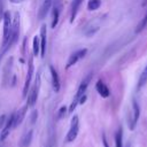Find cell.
<instances>
[{
  "label": "cell",
  "instance_id": "obj_1",
  "mask_svg": "<svg viewBox=\"0 0 147 147\" xmlns=\"http://www.w3.org/2000/svg\"><path fill=\"white\" fill-rule=\"evenodd\" d=\"M18 34H20V14H18V13H15L14 21L11 22V29H10V33H9L8 41H7L6 46L1 47V51H0V55H1V56L17 41Z\"/></svg>",
  "mask_w": 147,
  "mask_h": 147
},
{
  "label": "cell",
  "instance_id": "obj_2",
  "mask_svg": "<svg viewBox=\"0 0 147 147\" xmlns=\"http://www.w3.org/2000/svg\"><path fill=\"white\" fill-rule=\"evenodd\" d=\"M40 84H41V77H40V72H37L36 79H34V85L31 88V91L28 94V99H26V106L28 107H33L37 102L38 95H39V90H40Z\"/></svg>",
  "mask_w": 147,
  "mask_h": 147
},
{
  "label": "cell",
  "instance_id": "obj_3",
  "mask_svg": "<svg viewBox=\"0 0 147 147\" xmlns=\"http://www.w3.org/2000/svg\"><path fill=\"white\" fill-rule=\"evenodd\" d=\"M33 71H34L33 56L30 55L29 56V64H28V72H26V77H25V82H24V86H23V92H22V96L23 98H26L28 96V92H29V88H30V85H31Z\"/></svg>",
  "mask_w": 147,
  "mask_h": 147
},
{
  "label": "cell",
  "instance_id": "obj_4",
  "mask_svg": "<svg viewBox=\"0 0 147 147\" xmlns=\"http://www.w3.org/2000/svg\"><path fill=\"white\" fill-rule=\"evenodd\" d=\"M2 21H3V33H2V46H6L8 38H9V33H10V29H11V16L9 11H5L3 16H2Z\"/></svg>",
  "mask_w": 147,
  "mask_h": 147
},
{
  "label": "cell",
  "instance_id": "obj_5",
  "mask_svg": "<svg viewBox=\"0 0 147 147\" xmlns=\"http://www.w3.org/2000/svg\"><path fill=\"white\" fill-rule=\"evenodd\" d=\"M78 131H79V119H78V116H74L71 118V123H70V129L67 133V137H65V141L67 142H71L74 141L77 136H78Z\"/></svg>",
  "mask_w": 147,
  "mask_h": 147
},
{
  "label": "cell",
  "instance_id": "obj_6",
  "mask_svg": "<svg viewBox=\"0 0 147 147\" xmlns=\"http://www.w3.org/2000/svg\"><path fill=\"white\" fill-rule=\"evenodd\" d=\"M86 53H87V49H86V48H82V49H78L77 52L72 53V54L69 56V59H68V62H67V64H65V70H68V69H70L72 65H75L80 59H83V57L86 55Z\"/></svg>",
  "mask_w": 147,
  "mask_h": 147
},
{
  "label": "cell",
  "instance_id": "obj_7",
  "mask_svg": "<svg viewBox=\"0 0 147 147\" xmlns=\"http://www.w3.org/2000/svg\"><path fill=\"white\" fill-rule=\"evenodd\" d=\"M92 77H93V75H92V74H88V75L82 80V83L79 84V86H78V88H77V92H76L74 99L79 100V98L85 94V92H86V90H87V87H88V85H90V82H91Z\"/></svg>",
  "mask_w": 147,
  "mask_h": 147
},
{
  "label": "cell",
  "instance_id": "obj_8",
  "mask_svg": "<svg viewBox=\"0 0 147 147\" xmlns=\"http://www.w3.org/2000/svg\"><path fill=\"white\" fill-rule=\"evenodd\" d=\"M39 39H40V56L45 57V55H46V47H47V28H46L45 24H42L41 28H40Z\"/></svg>",
  "mask_w": 147,
  "mask_h": 147
},
{
  "label": "cell",
  "instance_id": "obj_9",
  "mask_svg": "<svg viewBox=\"0 0 147 147\" xmlns=\"http://www.w3.org/2000/svg\"><path fill=\"white\" fill-rule=\"evenodd\" d=\"M132 118H131V122H130V130H133L137 125V122L139 119V116H140V107H139V103L137 102V100H133L132 101Z\"/></svg>",
  "mask_w": 147,
  "mask_h": 147
},
{
  "label": "cell",
  "instance_id": "obj_10",
  "mask_svg": "<svg viewBox=\"0 0 147 147\" xmlns=\"http://www.w3.org/2000/svg\"><path fill=\"white\" fill-rule=\"evenodd\" d=\"M52 5H53V0H44V2L41 3V6L38 10V18L39 20H44L47 16L49 9L52 8Z\"/></svg>",
  "mask_w": 147,
  "mask_h": 147
},
{
  "label": "cell",
  "instance_id": "obj_11",
  "mask_svg": "<svg viewBox=\"0 0 147 147\" xmlns=\"http://www.w3.org/2000/svg\"><path fill=\"white\" fill-rule=\"evenodd\" d=\"M49 72H51V77H52V85H53V90L54 92H59L61 84H60V78H59V74L55 70V68L53 65H49Z\"/></svg>",
  "mask_w": 147,
  "mask_h": 147
},
{
  "label": "cell",
  "instance_id": "obj_12",
  "mask_svg": "<svg viewBox=\"0 0 147 147\" xmlns=\"http://www.w3.org/2000/svg\"><path fill=\"white\" fill-rule=\"evenodd\" d=\"M28 106L25 105V106H23L21 109H18L16 113H15V117H14V125H13V127H17L22 122H23V119H24V117H25V115H26V110H28Z\"/></svg>",
  "mask_w": 147,
  "mask_h": 147
},
{
  "label": "cell",
  "instance_id": "obj_13",
  "mask_svg": "<svg viewBox=\"0 0 147 147\" xmlns=\"http://www.w3.org/2000/svg\"><path fill=\"white\" fill-rule=\"evenodd\" d=\"M95 90L98 91V93H99L102 98H108L109 94H110L108 86H107L102 80H98V82H96V84H95Z\"/></svg>",
  "mask_w": 147,
  "mask_h": 147
},
{
  "label": "cell",
  "instance_id": "obj_14",
  "mask_svg": "<svg viewBox=\"0 0 147 147\" xmlns=\"http://www.w3.org/2000/svg\"><path fill=\"white\" fill-rule=\"evenodd\" d=\"M32 133H33L32 130H30L26 133H24L22 136L20 142H18V147H29L30 144H31V141H32V136H33Z\"/></svg>",
  "mask_w": 147,
  "mask_h": 147
},
{
  "label": "cell",
  "instance_id": "obj_15",
  "mask_svg": "<svg viewBox=\"0 0 147 147\" xmlns=\"http://www.w3.org/2000/svg\"><path fill=\"white\" fill-rule=\"evenodd\" d=\"M84 0H72L71 2V16H70V22L72 23L77 16V13H78V9L80 7V5L83 3Z\"/></svg>",
  "mask_w": 147,
  "mask_h": 147
},
{
  "label": "cell",
  "instance_id": "obj_16",
  "mask_svg": "<svg viewBox=\"0 0 147 147\" xmlns=\"http://www.w3.org/2000/svg\"><path fill=\"white\" fill-rule=\"evenodd\" d=\"M32 53L33 55H40V39L39 36H34L32 40Z\"/></svg>",
  "mask_w": 147,
  "mask_h": 147
},
{
  "label": "cell",
  "instance_id": "obj_17",
  "mask_svg": "<svg viewBox=\"0 0 147 147\" xmlns=\"http://www.w3.org/2000/svg\"><path fill=\"white\" fill-rule=\"evenodd\" d=\"M59 17H60V8L59 7H54L53 8V13H52V23L51 26L54 29L57 23H59Z\"/></svg>",
  "mask_w": 147,
  "mask_h": 147
},
{
  "label": "cell",
  "instance_id": "obj_18",
  "mask_svg": "<svg viewBox=\"0 0 147 147\" xmlns=\"http://www.w3.org/2000/svg\"><path fill=\"white\" fill-rule=\"evenodd\" d=\"M115 146L116 147H123V130L119 126L118 130L115 133Z\"/></svg>",
  "mask_w": 147,
  "mask_h": 147
},
{
  "label": "cell",
  "instance_id": "obj_19",
  "mask_svg": "<svg viewBox=\"0 0 147 147\" xmlns=\"http://www.w3.org/2000/svg\"><path fill=\"white\" fill-rule=\"evenodd\" d=\"M146 83H147V64L144 68L141 75H140V78H139V82H138V88H141L142 86H145Z\"/></svg>",
  "mask_w": 147,
  "mask_h": 147
},
{
  "label": "cell",
  "instance_id": "obj_20",
  "mask_svg": "<svg viewBox=\"0 0 147 147\" xmlns=\"http://www.w3.org/2000/svg\"><path fill=\"white\" fill-rule=\"evenodd\" d=\"M101 6V0H88L87 2V9L88 10H96Z\"/></svg>",
  "mask_w": 147,
  "mask_h": 147
},
{
  "label": "cell",
  "instance_id": "obj_21",
  "mask_svg": "<svg viewBox=\"0 0 147 147\" xmlns=\"http://www.w3.org/2000/svg\"><path fill=\"white\" fill-rule=\"evenodd\" d=\"M146 25H147V13H146V15L144 16V18L139 22V24L137 25V28H136V33H139V32H141L145 28H146Z\"/></svg>",
  "mask_w": 147,
  "mask_h": 147
},
{
  "label": "cell",
  "instance_id": "obj_22",
  "mask_svg": "<svg viewBox=\"0 0 147 147\" xmlns=\"http://www.w3.org/2000/svg\"><path fill=\"white\" fill-rule=\"evenodd\" d=\"M10 127H8V126H3L2 129H1V131H0V141H3V140H6L7 139V137L9 136V133H10Z\"/></svg>",
  "mask_w": 147,
  "mask_h": 147
},
{
  "label": "cell",
  "instance_id": "obj_23",
  "mask_svg": "<svg viewBox=\"0 0 147 147\" xmlns=\"http://www.w3.org/2000/svg\"><path fill=\"white\" fill-rule=\"evenodd\" d=\"M67 111H68V109H67V107H65V106L60 107V109H59V111H57V118H59V119L63 118V117L65 116Z\"/></svg>",
  "mask_w": 147,
  "mask_h": 147
},
{
  "label": "cell",
  "instance_id": "obj_24",
  "mask_svg": "<svg viewBox=\"0 0 147 147\" xmlns=\"http://www.w3.org/2000/svg\"><path fill=\"white\" fill-rule=\"evenodd\" d=\"M37 118H38V110L33 109L32 113H31V115H30V123L31 124H34L36 121H37Z\"/></svg>",
  "mask_w": 147,
  "mask_h": 147
},
{
  "label": "cell",
  "instance_id": "obj_25",
  "mask_svg": "<svg viewBox=\"0 0 147 147\" xmlns=\"http://www.w3.org/2000/svg\"><path fill=\"white\" fill-rule=\"evenodd\" d=\"M6 119H7V116H6V115L0 116V127H1V129H2V127H3V125H5Z\"/></svg>",
  "mask_w": 147,
  "mask_h": 147
},
{
  "label": "cell",
  "instance_id": "obj_26",
  "mask_svg": "<svg viewBox=\"0 0 147 147\" xmlns=\"http://www.w3.org/2000/svg\"><path fill=\"white\" fill-rule=\"evenodd\" d=\"M86 101V95L84 94V95H82L80 98H79V100H78V103H80V105H83L84 102Z\"/></svg>",
  "mask_w": 147,
  "mask_h": 147
},
{
  "label": "cell",
  "instance_id": "obj_27",
  "mask_svg": "<svg viewBox=\"0 0 147 147\" xmlns=\"http://www.w3.org/2000/svg\"><path fill=\"white\" fill-rule=\"evenodd\" d=\"M102 142H103V147H109V144H108V141H107V139H106V136H105V134L102 136Z\"/></svg>",
  "mask_w": 147,
  "mask_h": 147
},
{
  "label": "cell",
  "instance_id": "obj_28",
  "mask_svg": "<svg viewBox=\"0 0 147 147\" xmlns=\"http://www.w3.org/2000/svg\"><path fill=\"white\" fill-rule=\"evenodd\" d=\"M25 42H26V38H24V40H23V49H22V54L25 53Z\"/></svg>",
  "mask_w": 147,
  "mask_h": 147
},
{
  "label": "cell",
  "instance_id": "obj_29",
  "mask_svg": "<svg viewBox=\"0 0 147 147\" xmlns=\"http://www.w3.org/2000/svg\"><path fill=\"white\" fill-rule=\"evenodd\" d=\"M13 3H16V2H21V1H23V0H10Z\"/></svg>",
  "mask_w": 147,
  "mask_h": 147
},
{
  "label": "cell",
  "instance_id": "obj_30",
  "mask_svg": "<svg viewBox=\"0 0 147 147\" xmlns=\"http://www.w3.org/2000/svg\"><path fill=\"white\" fill-rule=\"evenodd\" d=\"M146 5H147V0H145V1L142 2V6H146Z\"/></svg>",
  "mask_w": 147,
  "mask_h": 147
},
{
  "label": "cell",
  "instance_id": "obj_31",
  "mask_svg": "<svg viewBox=\"0 0 147 147\" xmlns=\"http://www.w3.org/2000/svg\"><path fill=\"white\" fill-rule=\"evenodd\" d=\"M1 57H2V56H1V55H0V60H1Z\"/></svg>",
  "mask_w": 147,
  "mask_h": 147
},
{
  "label": "cell",
  "instance_id": "obj_32",
  "mask_svg": "<svg viewBox=\"0 0 147 147\" xmlns=\"http://www.w3.org/2000/svg\"><path fill=\"white\" fill-rule=\"evenodd\" d=\"M127 147H129V146H127Z\"/></svg>",
  "mask_w": 147,
  "mask_h": 147
}]
</instances>
